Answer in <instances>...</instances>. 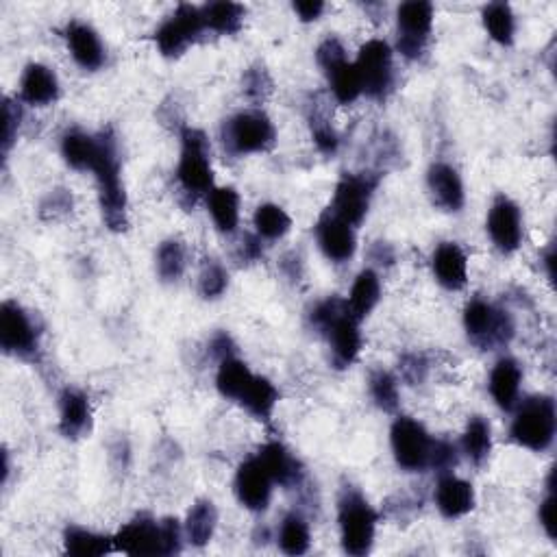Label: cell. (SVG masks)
Segmentation results:
<instances>
[{"mask_svg": "<svg viewBox=\"0 0 557 557\" xmlns=\"http://www.w3.org/2000/svg\"><path fill=\"white\" fill-rule=\"evenodd\" d=\"M277 131L264 111H242L225 122L222 142L233 155L266 153L275 146Z\"/></svg>", "mask_w": 557, "mask_h": 557, "instance_id": "6", "label": "cell"}, {"mask_svg": "<svg viewBox=\"0 0 557 557\" xmlns=\"http://www.w3.org/2000/svg\"><path fill=\"white\" fill-rule=\"evenodd\" d=\"M255 455L268 468L270 477L275 479V486L292 488L301 484L303 466L281 442H268Z\"/></svg>", "mask_w": 557, "mask_h": 557, "instance_id": "24", "label": "cell"}, {"mask_svg": "<svg viewBox=\"0 0 557 557\" xmlns=\"http://www.w3.org/2000/svg\"><path fill=\"white\" fill-rule=\"evenodd\" d=\"M462 449L468 460L475 466H484L488 462L490 451H492V431H490L488 420H484L481 416L470 418V423L462 438Z\"/></svg>", "mask_w": 557, "mask_h": 557, "instance_id": "35", "label": "cell"}, {"mask_svg": "<svg viewBox=\"0 0 557 557\" xmlns=\"http://www.w3.org/2000/svg\"><path fill=\"white\" fill-rule=\"evenodd\" d=\"M66 553L77 557H101L114 551V538L96 534V531L83 527H68L64 534Z\"/></svg>", "mask_w": 557, "mask_h": 557, "instance_id": "34", "label": "cell"}, {"mask_svg": "<svg viewBox=\"0 0 557 557\" xmlns=\"http://www.w3.org/2000/svg\"><path fill=\"white\" fill-rule=\"evenodd\" d=\"M427 188L429 194L444 212H460L466 201V192H464V183L460 172H457L453 166L449 164H433L427 172Z\"/></svg>", "mask_w": 557, "mask_h": 557, "instance_id": "18", "label": "cell"}, {"mask_svg": "<svg viewBox=\"0 0 557 557\" xmlns=\"http://www.w3.org/2000/svg\"><path fill=\"white\" fill-rule=\"evenodd\" d=\"M92 427V407L88 394L77 388H66L59 396V431L64 438L77 440Z\"/></svg>", "mask_w": 557, "mask_h": 557, "instance_id": "19", "label": "cell"}, {"mask_svg": "<svg viewBox=\"0 0 557 557\" xmlns=\"http://www.w3.org/2000/svg\"><path fill=\"white\" fill-rule=\"evenodd\" d=\"M253 379L251 368L246 366L238 357H225L220 362L218 373H216V388L220 392L222 399L238 403L244 388L249 386V381Z\"/></svg>", "mask_w": 557, "mask_h": 557, "instance_id": "30", "label": "cell"}, {"mask_svg": "<svg viewBox=\"0 0 557 557\" xmlns=\"http://www.w3.org/2000/svg\"><path fill=\"white\" fill-rule=\"evenodd\" d=\"M22 120V109L14 101H5L3 105V155L11 151V146L18 140V129Z\"/></svg>", "mask_w": 557, "mask_h": 557, "instance_id": "44", "label": "cell"}, {"mask_svg": "<svg viewBox=\"0 0 557 557\" xmlns=\"http://www.w3.org/2000/svg\"><path fill=\"white\" fill-rule=\"evenodd\" d=\"M162 540H164V555H175L181 551L183 531L177 518H164L162 521Z\"/></svg>", "mask_w": 557, "mask_h": 557, "instance_id": "49", "label": "cell"}, {"mask_svg": "<svg viewBox=\"0 0 557 557\" xmlns=\"http://www.w3.org/2000/svg\"><path fill=\"white\" fill-rule=\"evenodd\" d=\"M521 383H523V370L510 357L499 360L497 366L492 368L490 373V394L494 403H497L501 410L510 412L518 403V394H521Z\"/></svg>", "mask_w": 557, "mask_h": 557, "instance_id": "25", "label": "cell"}, {"mask_svg": "<svg viewBox=\"0 0 557 557\" xmlns=\"http://www.w3.org/2000/svg\"><path fill=\"white\" fill-rule=\"evenodd\" d=\"M379 299H381L379 275L375 270L366 268L355 277L351 294H349V301H346V305H349V309L357 320H364L377 307Z\"/></svg>", "mask_w": 557, "mask_h": 557, "instance_id": "29", "label": "cell"}, {"mask_svg": "<svg viewBox=\"0 0 557 557\" xmlns=\"http://www.w3.org/2000/svg\"><path fill=\"white\" fill-rule=\"evenodd\" d=\"M240 259H246V262H257L262 257V238H255V235H246V238L240 242Z\"/></svg>", "mask_w": 557, "mask_h": 557, "instance_id": "52", "label": "cell"}, {"mask_svg": "<svg viewBox=\"0 0 557 557\" xmlns=\"http://www.w3.org/2000/svg\"><path fill=\"white\" fill-rule=\"evenodd\" d=\"M312 544V534H309V525L305 518L299 514H288L283 518L281 529H279V547L283 553L288 555H303L309 551Z\"/></svg>", "mask_w": 557, "mask_h": 557, "instance_id": "38", "label": "cell"}, {"mask_svg": "<svg viewBox=\"0 0 557 557\" xmlns=\"http://www.w3.org/2000/svg\"><path fill=\"white\" fill-rule=\"evenodd\" d=\"M325 74L331 85V94L340 105H351L364 94L360 74H357L355 64H351L349 59L340 61V64L329 68Z\"/></svg>", "mask_w": 557, "mask_h": 557, "instance_id": "32", "label": "cell"}, {"mask_svg": "<svg viewBox=\"0 0 557 557\" xmlns=\"http://www.w3.org/2000/svg\"><path fill=\"white\" fill-rule=\"evenodd\" d=\"M316 240L320 251L333 264L349 262L357 249L353 227L336 214H331L329 209L316 222Z\"/></svg>", "mask_w": 557, "mask_h": 557, "instance_id": "17", "label": "cell"}, {"mask_svg": "<svg viewBox=\"0 0 557 557\" xmlns=\"http://www.w3.org/2000/svg\"><path fill=\"white\" fill-rule=\"evenodd\" d=\"M433 275L442 288L451 292L462 290L468 281V259L460 244L442 242L431 257Z\"/></svg>", "mask_w": 557, "mask_h": 557, "instance_id": "20", "label": "cell"}, {"mask_svg": "<svg viewBox=\"0 0 557 557\" xmlns=\"http://www.w3.org/2000/svg\"><path fill=\"white\" fill-rule=\"evenodd\" d=\"M457 464V449L455 444L447 440H433V451H431V464L429 468H436L440 473H449L451 468Z\"/></svg>", "mask_w": 557, "mask_h": 557, "instance_id": "45", "label": "cell"}, {"mask_svg": "<svg viewBox=\"0 0 557 557\" xmlns=\"http://www.w3.org/2000/svg\"><path fill=\"white\" fill-rule=\"evenodd\" d=\"M279 403V390L275 388V383L266 377L253 375L249 381V386L244 388L242 396L238 399V405H242L246 412L255 416L257 420H268L275 414V407Z\"/></svg>", "mask_w": 557, "mask_h": 557, "instance_id": "26", "label": "cell"}, {"mask_svg": "<svg viewBox=\"0 0 557 557\" xmlns=\"http://www.w3.org/2000/svg\"><path fill=\"white\" fill-rule=\"evenodd\" d=\"M253 225L259 238L281 240L292 229V218L286 209L275 203H264L255 209Z\"/></svg>", "mask_w": 557, "mask_h": 557, "instance_id": "37", "label": "cell"}, {"mask_svg": "<svg viewBox=\"0 0 557 557\" xmlns=\"http://www.w3.org/2000/svg\"><path fill=\"white\" fill-rule=\"evenodd\" d=\"M338 523L344 553L353 557L370 553L375 542L379 514L364 499V494L357 490H344L338 505Z\"/></svg>", "mask_w": 557, "mask_h": 557, "instance_id": "3", "label": "cell"}, {"mask_svg": "<svg viewBox=\"0 0 557 557\" xmlns=\"http://www.w3.org/2000/svg\"><path fill=\"white\" fill-rule=\"evenodd\" d=\"M394 460L407 473H423L431 464L433 438L427 429L410 416H399L390 429Z\"/></svg>", "mask_w": 557, "mask_h": 557, "instance_id": "7", "label": "cell"}, {"mask_svg": "<svg viewBox=\"0 0 557 557\" xmlns=\"http://www.w3.org/2000/svg\"><path fill=\"white\" fill-rule=\"evenodd\" d=\"M312 138L318 146V151L325 155H333L340 146V138H338L336 129L331 127V122L325 116H318V114H314V118H312Z\"/></svg>", "mask_w": 557, "mask_h": 557, "instance_id": "42", "label": "cell"}, {"mask_svg": "<svg viewBox=\"0 0 557 557\" xmlns=\"http://www.w3.org/2000/svg\"><path fill=\"white\" fill-rule=\"evenodd\" d=\"M464 327L468 338L481 346H505L514 338V320L503 309L473 299L464 309Z\"/></svg>", "mask_w": 557, "mask_h": 557, "instance_id": "8", "label": "cell"}, {"mask_svg": "<svg viewBox=\"0 0 557 557\" xmlns=\"http://www.w3.org/2000/svg\"><path fill=\"white\" fill-rule=\"evenodd\" d=\"M427 360L423 355H405L401 360V377L416 386V383H423L427 379Z\"/></svg>", "mask_w": 557, "mask_h": 557, "instance_id": "47", "label": "cell"}, {"mask_svg": "<svg viewBox=\"0 0 557 557\" xmlns=\"http://www.w3.org/2000/svg\"><path fill=\"white\" fill-rule=\"evenodd\" d=\"M48 209L53 212V218L57 214H66L68 209H72V196L66 192V190H55L46 196V201L42 203V209H40V214L44 216Z\"/></svg>", "mask_w": 557, "mask_h": 557, "instance_id": "50", "label": "cell"}, {"mask_svg": "<svg viewBox=\"0 0 557 557\" xmlns=\"http://www.w3.org/2000/svg\"><path fill=\"white\" fill-rule=\"evenodd\" d=\"M201 7L179 5L162 27L155 31V44L164 57H181L205 33Z\"/></svg>", "mask_w": 557, "mask_h": 557, "instance_id": "9", "label": "cell"}, {"mask_svg": "<svg viewBox=\"0 0 557 557\" xmlns=\"http://www.w3.org/2000/svg\"><path fill=\"white\" fill-rule=\"evenodd\" d=\"M114 549L127 555H164L162 523L151 516H138L114 536Z\"/></svg>", "mask_w": 557, "mask_h": 557, "instance_id": "16", "label": "cell"}, {"mask_svg": "<svg viewBox=\"0 0 557 557\" xmlns=\"http://www.w3.org/2000/svg\"><path fill=\"white\" fill-rule=\"evenodd\" d=\"M484 27L494 42L501 46H512L516 35V18L507 3H490L484 7Z\"/></svg>", "mask_w": 557, "mask_h": 557, "instance_id": "36", "label": "cell"}, {"mask_svg": "<svg viewBox=\"0 0 557 557\" xmlns=\"http://www.w3.org/2000/svg\"><path fill=\"white\" fill-rule=\"evenodd\" d=\"M244 94L251 98V101H264L268 94L272 92V79L266 72V68H251L244 74Z\"/></svg>", "mask_w": 557, "mask_h": 557, "instance_id": "43", "label": "cell"}, {"mask_svg": "<svg viewBox=\"0 0 557 557\" xmlns=\"http://www.w3.org/2000/svg\"><path fill=\"white\" fill-rule=\"evenodd\" d=\"M553 264H555V253L553 249H549V253L544 255V266H547V275L551 281H553Z\"/></svg>", "mask_w": 557, "mask_h": 557, "instance_id": "53", "label": "cell"}, {"mask_svg": "<svg viewBox=\"0 0 557 557\" xmlns=\"http://www.w3.org/2000/svg\"><path fill=\"white\" fill-rule=\"evenodd\" d=\"M555 427H557L555 401L551 396H534V399L525 401L516 410V416L510 427V436L516 444H521V447L542 453L553 444Z\"/></svg>", "mask_w": 557, "mask_h": 557, "instance_id": "5", "label": "cell"}, {"mask_svg": "<svg viewBox=\"0 0 557 557\" xmlns=\"http://www.w3.org/2000/svg\"><path fill=\"white\" fill-rule=\"evenodd\" d=\"M538 518H540V525L544 529V534H547L551 540H555V492H553V470H551V477H549V494L547 499L540 503V510H538Z\"/></svg>", "mask_w": 557, "mask_h": 557, "instance_id": "48", "label": "cell"}, {"mask_svg": "<svg viewBox=\"0 0 557 557\" xmlns=\"http://www.w3.org/2000/svg\"><path fill=\"white\" fill-rule=\"evenodd\" d=\"M61 155L74 170H92L98 157V135L94 138L83 131H68L61 140Z\"/></svg>", "mask_w": 557, "mask_h": 557, "instance_id": "31", "label": "cell"}, {"mask_svg": "<svg viewBox=\"0 0 557 557\" xmlns=\"http://www.w3.org/2000/svg\"><path fill=\"white\" fill-rule=\"evenodd\" d=\"M66 42L72 59L83 70H98L105 64V48L98 33L83 22H70L66 27Z\"/></svg>", "mask_w": 557, "mask_h": 557, "instance_id": "22", "label": "cell"}, {"mask_svg": "<svg viewBox=\"0 0 557 557\" xmlns=\"http://www.w3.org/2000/svg\"><path fill=\"white\" fill-rule=\"evenodd\" d=\"M488 233L501 253H516L523 242L521 209L507 196H499L488 214Z\"/></svg>", "mask_w": 557, "mask_h": 557, "instance_id": "15", "label": "cell"}, {"mask_svg": "<svg viewBox=\"0 0 557 557\" xmlns=\"http://www.w3.org/2000/svg\"><path fill=\"white\" fill-rule=\"evenodd\" d=\"M357 74H360L362 90L366 96L383 101L392 90L394 66H392V48L383 40H368L355 61Z\"/></svg>", "mask_w": 557, "mask_h": 557, "instance_id": "11", "label": "cell"}, {"mask_svg": "<svg viewBox=\"0 0 557 557\" xmlns=\"http://www.w3.org/2000/svg\"><path fill=\"white\" fill-rule=\"evenodd\" d=\"M292 9L299 14V18L303 22H314L323 16L325 3H320V0H299V3L292 5Z\"/></svg>", "mask_w": 557, "mask_h": 557, "instance_id": "51", "label": "cell"}, {"mask_svg": "<svg viewBox=\"0 0 557 557\" xmlns=\"http://www.w3.org/2000/svg\"><path fill=\"white\" fill-rule=\"evenodd\" d=\"M344 59H346V51H344V46L340 44V40H336V37H327V40L320 44L318 51H316L318 66L323 68L325 72L336 64H340V61H344Z\"/></svg>", "mask_w": 557, "mask_h": 557, "instance_id": "46", "label": "cell"}, {"mask_svg": "<svg viewBox=\"0 0 557 557\" xmlns=\"http://www.w3.org/2000/svg\"><path fill=\"white\" fill-rule=\"evenodd\" d=\"M0 349L20 360H29L40 349V331L16 301H5L0 307Z\"/></svg>", "mask_w": 557, "mask_h": 557, "instance_id": "10", "label": "cell"}, {"mask_svg": "<svg viewBox=\"0 0 557 557\" xmlns=\"http://www.w3.org/2000/svg\"><path fill=\"white\" fill-rule=\"evenodd\" d=\"M59 96L57 74L44 64H29L20 79V98L27 105L46 107Z\"/></svg>", "mask_w": 557, "mask_h": 557, "instance_id": "23", "label": "cell"}, {"mask_svg": "<svg viewBox=\"0 0 557 557\" xmlns=\"http://www.w3.org/2000/svg\"><path fill=\"white\" fill-rule=\"evenodd\" d=\"M205 29L220 35H233L242 29L246 9L238 3H209L201 7Z\"/></svg>", "mask_w": 557, "mask_h": 557, "instance_id": "33", "label": "cell"}, {"mask_svg": "<svg viewBox=\"0 0 557 557\" xmlns=\"http://www.w3.org/2000/svg\"><path fill=\"white\" fill-rule=\"evenodd\" d=\"M218 525V510L214 501L203 499L196 501L192 505V510L188 512V518H185V536L194 544V547H205V544L212 542L214 531Z\"/></svg>", "mask_w": 557, "mask_h": 557, "instance_id": "28", "label": "cell"}, {"mask_svg": "<svg viewBox=\"0 0 557 557\" xmlns=\"http://www.w3.org/2000/svg\"><path fill=\"white\" fill-rule=\"evenodd\" d=\"M312 325L327 338L336 368H349L355 364L362 351V331L360 320L353 316L346 301L333 296V299L318 303L312 312Z\"/></svg>", "mask_w": 557, "mask_h": 557, "instance_id": "2", "label": "cell"}, {"mask_svg": "<svg viewBox=\"0 0 557 557\" xmlns=\"http://www.w3.org/2000/svg\"><path fill=\"white\" fill-rule=\"evenodd\" d=\"M436 507L444 518H449V521L462 518L473 512L475 490L468 481L451 473H444L436 486Z\"/></svg>", "mask_w": 557, "mask_h": 557, "instance_id": "21", "label": "cell"}, {"mask_svg": "<svg viewBox=\"0 0 557 557\" xmlns=\"http://www.w3.org/2000/svg\"><path fill=\"white\" fill-rule=\"evenodd\" d=\"M177 181L181 190L196 198L214 190L212 148L201 129L185 127L181 133V157L177 166Z\"/></svg>", "mask_w": 557, "mask_h": 557, "instance_id": "4", "label": "cell"}, {"mask_svg": "<svg viewBox=\"0 0 557 557\" xmlns=\"http://www.w3.org/2000/svg\"><path fill=\"white\" fill-rule=\"evenodd\" d=\"M377 183L379 179L366 175V172H362V175H344L336 185V194H333L329 212L336 214L344 222H349L351 227L362 225Z\"/></svg>", "mask_w": 557, "mask_h": 557, "instance_id": "12", "label": "cell"}, {"mask_svg": "<svg viewBox=\"0 0 557 557\" xmlns=\"http://www.w3.org/2000/svg\"><path fill=\"white\" fill-rule=\"evenodd\" d=\"M229 286V272L227 268L214 262V259H207L201 277H198V292H201L203 299H220L225 294Z\"/></svg>", "mask_w": 557, "mask_h": 557, "instance_id": "41", "label": "cell"}, {"mask_svg": "<svg viewBox=\"0 0 557 557\" xmlns=\"http://www.w3.org/2000/svg\"><path fill=\"white\" fill-rule=\"evenodd\" d=\"M368 392H370V399H373V403L381 412L394 414L399 410V383H396V379L388 373V370L377 368L370 373Z\"/></svg>", "mask_w": 557, "mask_h": 557, "instance_id": "39", "label": "cell"}, {"mask_svg": "<svg viewBox=\"0 0 557 557\" xmlns=\"http://www.w3.org/2000/svg\"><path fill=\"white\" fill-rule=\"evenodd\" d=\"M399 20V51L407 59H418L425 53L433 29V5L423 0H410L396 11Z\"/></svg>", "mask_w": 557, "mask_h": 557, "instance_id": "13", "label": "cell"}, {"mask_svg": "<svg viewBox=\"0 0 557 557\" xmlns=\"http://www.w3.org/2000/svg\"><path fill=\"white\" fill-rule=\"evenodd\" d=\"M157 275L164 283H175L185 272V246L179 240H166L157 249Z\"/></svg>", "mask_w": 557, "mask_h": 557, "instance_id": "40", "label": "cell"}, {"mask_svg": "<svg viewBox=\"0 0 557 557\" xmlns=\"http://www.w3.org/2000/svg\"><path fill=\"white\" fill-rule=\"evenodd\" d=\"M235 497L242 503V507L251 512H264L268 510L272 499V488H275V479L270 477L268 468L262 464L257 455L249 457L242 462L238 473H235Z\"/></svg>", "mask_w": 557, "mask_h": 557, "instance_id": "14", "label": "cell"}, {"mask_svg": "<svg viewBox=\"0 0 557 557\" xmlns=\"http://www.w3.org/2000/svg\"><path fill=\"white\" fill-rule=\"evenodd\" d=\"M98 185V205L103 220L111 231H125L129 227V201L120 175L118 140L111 131L98 135V157L92 166Z\"/></svg>", "mask_w": 557, "mask_h": 557, "instance_id": "1", "label": "cell"}, {"mask_svg": "<svg viewBox=\"0 0 557 557\" xmlns=\"http://www.w3.org/2000/svg\"><path fill=\"white\" fill-rule=\"evenodd\" d=\"M209 216L220 233H233L240 225V194L235 188H214L207 194Z\"/></svg>", "mask_w": 557, "mask_h": 557, "instance_id": "27", "label": "cell"}]
</instances>
